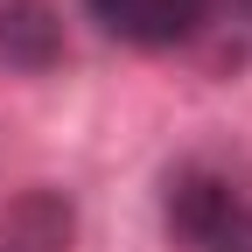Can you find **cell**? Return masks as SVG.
I'll return each instance as SVG.
<instances>
[{
    "instance_id": "cell-1",
    "label": "cell",
    "mask_w": 252,
    "mask_h": 252,
    "mask_svg": "<svg viewBox=\"0 0 252 252\" xmlns=\"http://www.w3.org/2000/svg\"><path fill=\"white\" fill-rule=\"evenodd\" d=\"M238 203H245V189L210 161H175L161 175V231L182 252H210L217 231L238 217Z\"/></svg>"
},
{
    "instance_id": "cell-2",
    "label": "cell",
    "mask_w": 252,
    "mask_h": 252,
    "mask_svg": "<svg viewBox=\"0 0 252 252\" xmlns=\"http://www.w3.org/2000/svg\"><path fill=\"white\" fill-rule=\"evenodd\" d=\"M217 0H84V14L126 49H175L189 35H203Z\"/></svg>"
},
{
    "instance_id": "cell-3",
    "label": "cell",
    "mask_w": 252,
    "mask_h": 252,
    "mask_svg": "<svg viewBox=\"0 0 252 252\" xmlns=\"http://www.w3.org/2000/svg\"><path fill=\"white\" fill-rule=\"evenodd\" d=\"M63 56H70V35L56 0H0V63L14 77H49Z\"/></svg>"
},
{
    "instance_id": "cell-4",
    "label": "cell",
    "mask_w": 252,
    "mask_h": 252,
    "mask_svg": "<svg viewBox=\"0 0 252 252\" xmlns=\"http://www.w3.org/2000/svg\"><path fill=\"white\" fill-rule=\"evenodd\" d=\"M70 238H77V203L49 182L21 189L0 217V252H70Z\"/></svg>"
},
{
    "instance_id": "cell-5",
    "label": "cell",
    "mask_w": 252,
    "mask_h": 252,
    "mask_svg": "<svg viewBox=\"0 0 252 252\" xmlns=\"http://www.w3.org/2000/svg\"><path fill=\"white\" fill-rule=\"evenodd\" d=\"M210 252H252V196L238 203V217H231V224L217 231V245H210Z\"/></svg>"
},
{
    "instance_id": "cell-6",
    "label": "cell",
    "mask_w": 252,
    "mask_h": 252,
    "mask_svg": "<svg viewBox=\"0 0 252 252\" xmlns=\"http://www.w3.org/2000/svg\"><path fill=\"white\" fill-rule=\"evenodd\" d=\"M231 7H238V14H245V21H252V0H231Z\"/></svg>"
}]
</instances>
